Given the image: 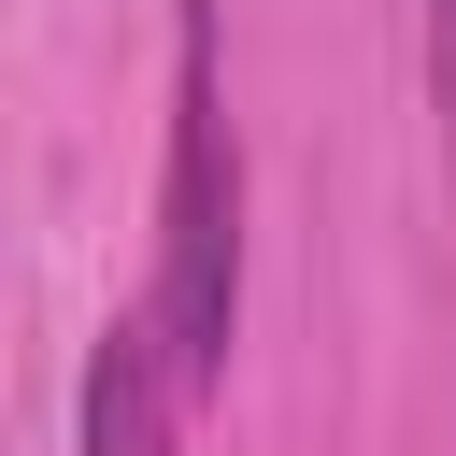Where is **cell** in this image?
<instances>
[{
    "label": "cell",
    "mask_w": 456,
    "mask_h": 456,
    "mask_svg": "<svg viewBox=\"0 0 456 456\" xmlns=\"http://www.w3.org/2000/svg\"><path fill=\"white\" fill-rule=\"evenodd\" d=\"M142 328H157L185 399L228 385V342H242V142H228V86H214V28L200 14H185V57H171V171H157Z\"/></svg>",
    "instance_id": "cell-1"
},
{
    "label": "cell",
    "mask_w": 456,
    "mask_h": 456,
    "mask_svg": "<svg viewBox=\"0 0 456 456\" xmlns=\"http://www.w3.org/2000/svg\"><path fill=\"white\" fill-rule=\"evenodd\" d=\"M171 428H185V385H171L157 328L114 314L100 356H86V456H171Z\"/></svg>",
    "instance_id": "cell-2"
},
{
    "label": "cell",
    "mask_w": 456,
    "mask_h": 456,
    "mask_svg": "<svg viewBox=\"0 0 456 456\" xmlns=\"http://www.w3.org/2000/svg\"><path fill=\"white\" fill-rule=\"evenodd\" d=\"M428 114H442V171H456V0H428Z\"/></svg>",
    "instance_id": "cell-3"
}]
</instances>
